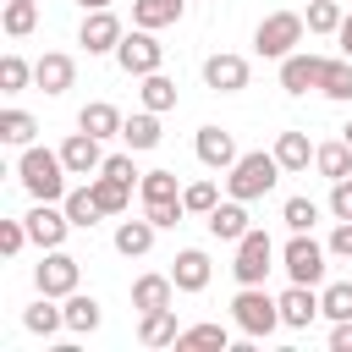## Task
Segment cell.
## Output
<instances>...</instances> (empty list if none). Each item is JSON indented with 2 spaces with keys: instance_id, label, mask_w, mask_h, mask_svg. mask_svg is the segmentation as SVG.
I'll return each mask as SVG.
<instances>
[{
  "instance_id": "1f68e13d",
  "label": "cell",
  "mask_w": 352,
  "mask_h": 352,
  "mask_svg": "<svg viewBox=\"0 0 352 352\" xmlns=\"http://www.w3.org/2000/svg\"><path fill=\"white\" fill-rule=\"evenodd\" d=\"M60 204H66V214H72V226H82V231H88V226H94V220L104 214V209H99V198H94V187H77V192H66Z\"/></svg>"
},
{
  "instance_id": "74e56055",
  "label": "cell",
  "mask_w": 352,
  "mask_h": 352,
  "mask_svg": "<svg viewBox=\"0 0 352 352\" xmlns=\"http://www.w3.org/2000/svg\"><path fill=\"white\" fill-rule=\"evenodd\" d=\"M280 220H286L292 231H314V220H319V204H314V198H286Z\"/></svg>"
},
{
  "instance_id": "e0dca14e",
  "label": "cell",
  "mask_w": 352,
  "mask_h": 352,
  "mask_svg": "<svg viewBox=\"0 0 352 352\" xmlns=\"http://www.w3.org/2000/svg\"><path fill=\"white\" fill-rule=\"evenodd\" d=\"M204 220H209V231H214L220 242H242V236H248V209H242V198H231V204H214Z\"/></svg>"
},
{
  "instance_id": "c3c4849f",
  "label": "cell",
  "mask_w": 352,
  "mask_h": 352,
  "mask_svg": "<svg viewBox=\"0 0 352 352\" xmlns=\"http://www.w3.org/2000/svg\"><path fill=\"white\" fill-rule=\"evenodd\" d=\"M336 38H341V55L352 60V16H341V28H336Z\"/></svg>"
},
{
  "instance_id": "ac0fdd59",
  "label": "cell",
  "mask_w": 352,
  "mask_h": 352,
  "mask_svg": "<svg viewBox=\"0 0 352 352\" xmlns=\"http://www.w3.org/2000/svg\"><path fill=\"white\" fill-rule=\"evenodd\" d=\"M154 231H160V226H154L148 214H143V220H121V226H116V253L143 258V253L154 248Z\"/></svg>"
},
{
  "instance_id": "ab89813d",
  "label": "cell",
  "mask_w": 352,
  "mask_h": 352,
  "mask_svg": "<svg viewBox=\"0 0 352 352\" xmlns=\"http://www.w3.org/2000/svg\"><path fill=\"white\" fill-rule=\"evenodd\" d=\"M182 204H187V214H209L220 204V192H214V182H192V187H182Z\"/></svg>"
},
{
  "instance_id": "6da1fadb",
  "label": "cell",
  "mask_w": 352,
  "mask_h": 352,
  "mask_svg": "<svg viewBox=\"0 0 352 352\" xmlns=\"http://www.w3.org/2000/svg\"><path fill=\"white\" fill-rule=\"evenodd\" d=\"M16 176H22V187L33 192V198H44V204H60L66 198V160H60V148L50 154V148H22V160H16Z\"/></svg>"
},
{
  "instance_id": "277c9868",
  "label": "cell",
  "mask_w": 352,
  "mask_h": 352,
  "mask_svg": "<svg viewBox=\"0 0 352 352\" xmlns=\"http://www.w3.org/2000/svg\"><path fill=\"white\" fill-rule=\"evenodd\" d=\"M302 28H308V22H302L297 11H275V16H264V22H258L253 50H258V55H270V60H286V55L302 44Z\"/></svg>"
},
{
  "instance_id": "5b68a950",
  "label": "cell",
  "mask_w": 352,
  "mask_h": 352,
  "mask_svg": "<svg viewBox=\"0 0 352 352\" xmlns=\"http://www.w3.org/2000/svg\"><path fill=\"white\" fill-rule=\"evenodd\" d=\"M270 258H275V242H270V231L248 226V236L236 242V264H231V275H236L242 286H264V275H270Z\"/></svg>"
},
{
  "instance_id": "52a82bcc",
  "label": "cell",
  "mask_w": 352,
  "mask_h": 352,
  "mask_svg": "<svg viewBox=\"0 0 352 352\" xmlns=\"http://www.w3.org/2000/svg\"><path fill=\"white\" fill-rule=\"evenodd\" d=\"M286 275L292 280H302V286H319L324 280V248L308 236V231H292V242H286Z\"/></svg>"
},
{
  "instance_id": "f1b7e54d",
  "label": "cell",
  "mask_w": 352,
  "mask_h": 352,
  "mask_svg": "<svg viewBox=\"0 0 352 352\" xmlns=\"http://www.w3.org/2000/svg\"><path fill=\"white\" fill-rule=\"evenodd\" d=\"M319 94H324V99H352V60H346V55H341V60H324Z\"/></svg>"
},
{
  "instance_id": "83f0119b",
  "label": "cell",
  "mask_w": 352,
  "mask_h": 352,
  "mask_svg": "<svg viewBox=\"0 0 352 352\" xmlns=\"http://www.w3.org/2000/svg\"><path fill=\"white\" fill-rule=\"evenodd\" d=\"M99 302L94 297H82V292H72L66 297V330H77V336H88V330H99Z\"/></svg>"
},
{
  "instance_id": "9c48e42d",
  "label": "cell",
  "mask_w": 352,
  "mask_h": 352,
  "mask_svg": "<svg viewBox=\"0 0 352 352\" xmlns=\"http://www.w3.org/2000/svg\"><path fill=\"white\" fill-rule=\"evenodd\" d=\"M66 231H72V214H66V204L55 209V204H33V214H28V236L38 242V248H60L66 242Z\"/></svg>"
},
{
  "instance_id": "7a4b0ae2",
  "label": "cell",
  "mask_w": 352,
  "mask_h": 352,
  "mask_svg": "<svg viewBox=\"0 0 352 352\" xmlns=\"http://www.w3.org/2000/svg\"><path fill=\"white\" fill-rule=\"evenodd\" d=\"M275 182H280V160H275V148H270V154L258 148V154H242V160L231 165V176H226V192L248 204V198H264Z\"/></svg>"
},
{
  "instance_id": "b9f144b4",
  "label": "cell",
  "mask_w": 352,
  "mask_h": 352,
  "mask_svg": "<svg viewBox=\"0 0 352 352\" xmlns=\"http://www.w3.org/2000/svg\"><path fill=\"white\" fill-rule=\"evenodd\" d=\"M143 214L160 226V231H170V226H182V214H187V204L182 198H165V204H143Z\"/></svg>"
},
{
  "instance_id": "5bb4252c",
  "label": "cell",
  "mask_w": 352,
  "mask_h": 352,
  "mask_svg": "<svg viewBox=\"0 0 352 352\" xmlns=\"http://www.w3.org/2000/svg\"><path fill=\"white\" fill-rule=\"evenodd\" d=\"M314 314H319V297H314V286L292 280V286L280 292V324H292V330H308V324H314Z\"/></svg>"
},
{
  "instance_id": "ba28073f",
  "label": "cell",
  "mask_w": 352,
  "mask_h": 352,
  "mask_svg": "<svg viewBox=\"0 0 352 352\" xmlns=\"http://www.w3.org/2000/svg\"><path fill=\"white\" fill-rule=\"evenodd\" d=\"M33 280H38L44 297H72L77 292V258L60 253V248H44V264L33 270Z\"/></svg>"
},
{
  "instance_id": "30bf717a",
  "label": "cell",
  "mask_w": 352,
  "mask_h": 352,
  "mask_svg": "<svg viewBox=\"0 0 352 352\" xmlns=\"http://www.w3.org/2000/svg\"><path fill=\"white\" fill-rule=\"evenodd\" d=\"M204 82L214 94H242L248 88V60L242 55H209L204 60Z\"/></svg>"
},
{
  "instance_id": "d6986e66",
  "label": "cell",
  "mask_w": 352,
  "mask_h": 352,
  "mask_svg": "<svg viewBox=\"0 0 352 352\" xmlns=\"http://www.w3.org/2000/svg\"><path fill=\"white\" fill-rule=\"evenodd\" d=\"M170 280H176V292H204V286H209V258H204L198 248L176 253V264H170Z\"/></svg>"
},
{
  "instance_id": "7dc6e473",
  "label": "cell",
  "mask_w": 352,
  "mask_h": 352,
  "mask_svg": "<svg viewBox=\"0 0 352 352\" xmlns=\"http://www.w3.org/2000/svg\"><path fill=\"white\" fill-rule=\"evenodd\" d=\"M330 352H352V319H336V330H330Z\"/></svg>"
},
{
  "instance_id": "836d02e7",
  "label": "cell",
  "mask_w": 352,
  "mask_h": 352,
  "mask_svg": "<svg viewBox=\"0 0 352 352\" xmlns=\"http://www.w3.org/2000/svg\"><path fill=\"white\" fill-rule=\"evenodd\" d=\"M38 22V0H6V33L11 38H28Z\"/></svg>"
},
{
  "instance_id": "603a6c76",
  "label": "cell",
  "mask_w": 352,
  "mask_h": 352,
  "mask_svg": "<svg viewBox=\"0 0 352 352\" xmlns=\"http://www.w3.org/2000/svg\"><path fill=\"white\" fill-rule=\"evenodd\" d=\"M314 165H319V176H330V182L352 176V143H346V138H336V143H319V148H314Z\"/></svg>"
},
{
  "instance_id": "9a60e30c",
  "label": "cell",
  "mask_w": 352,
  "mask_h": 352,
  "mask_svg": "<svg viewBox=\"0 0 352 352\" xmlns=\"http://www.w3.org/2000/svg\"><path fill=\"white\" fill-rule=\"evenodd\" d=\"M72 77H77V60H72V55H60V50L38 55V66H33V82H38L44 94H66V88H72Z\"/></svg>"
},
{
  "instance_id": "f546056e",
  "label": "cell",
  "mask_w": 352,
  "mask_h": 352,
  "mask_svg": "<svg viewBox=\"0 0 352 352\" xmlns=\"http://www.w3.org/2000/svg\"><path fill=\"white\" fill-rule=\"evenodd\" d=\"M33 132H38V121H33L28 110H0V143L28 148V143H33Z\"/></svg>"
},
{
  "instance_id": "60d3db41",
  "label": "cell",
  "mask_w": 352,
  "mask_h": 352,
  "mask_svg": "<svg viewBox=\"0 0 352 352\" xmlns=\"http://www.w3.org/2000/svg\"><path fill=\"white\" fill-rule=\"evenodd\" d=\"M176 346H220V352H226V330H220V324H187V330L176 336Z\"/></svg>"
},
{
  "instance_id": "4dcf8cb0",
  "label": "cell",
  "mask_w": 352,
  "mask_h": 352,
  "mask_svg": "<svg viewBox=\"0 0 352 352\" xmlns=\"http://www.w3.org/2000/svg\"><path fill=\"white\" fill-rule=\"evenodd\" d=\"M138 94H143V110H176V82L160 77V72H148Z\"/></svg>"
},
{
  "instance_id": "cb8c5ba5",
  "label": "cell",
  "mask_w": 352,
  "mask_h": 352,
  "mask_svg": "<svg viewBox=\"0 0 352 352\" xmlns=\"http://www.w3.org/2000/svg\"><path fill=\"white\" fill-rule=\"evenodd\" d=\"M182 6H187V0H132V22L154 33V28H170V22L182 16Z\"/></svg>"
},
{
  "instance_id": "2e32d148",
  "label": "cell",
  "mask_w": 352,
  "mask_h": 352,
  "mask_svg": "<svg viewBox=\"0 0 352 352\" xmlns=\"http://www.w3.org/2000/svg\"><path fill=\"white\" fill-rule=\"evenodd\" d=\"M198 160H204L209 170H231L242 154H236L231 132H220V126H198Z\"/></svg>"
},
{
  "instance_id": "f35d334b",
  "label": "cell",
  "mask_w": 352,
  "mask_h": 352,
  "mask_svg": "<svg viewBox=\"0 0 352 352\" xmlns=\"http://www.w3.org/2000/svg\"><path fill=\"white\" fill-rule=\"evenodd\" d=\"M28 77H33V66H28L22 55H6V60H0V88H6V94H22Z\"/></svg>"
},
{
  "instance_id": "e575fe53",
  "label": "cell",
  "mask_w": 352,
  "mask_h": 352,
  "mask_svg": "<svg viewBox=\"0 0 352 352\" xmlns=\"http://www.w3.org/2000/svg\"><path fill=\"white\" fill-rule=\"evenodd\" d=\"M143 204H165V198H182L176 192V170H143Z\"/></svg>"
},
{
  "instance_id": "ee69618b",
  "label": "cell",
  "mask_w": 352,
  "mask_h": 352,
  "mask_svg": "<svg viewBox=\"0 0 352 352\" xmlns=\"http://www.w3.org/2000/svg\"><path fill=\"white\" fill-rule=\"evenodd\" d=\"M99 170H104V176H116V182H126V187H132V182H143V170L132 165V154H110Z\"/></svg>"
},
{
  "instance_id": "484cf974",
  "label": "cell",
  "mask_w": 352,
  "mask_h": 352,
  "mask_svg": "<svg viewBox=\"0 0 352 352\" xmlns=\"http://www.w3.org/2000/svg\"><path fill=\"white\" fill-rule=\"evenodd\" d=\"M275 160H280V170H308L314 148H308L302 132H280V138H275Z\"/></svg>"
},
{
  "instance_id": "d590c367",
  "label": "cell",
  "mask_w": 352,
  "mask_h": 352,
  "mask_svg": "<svg viewBox=\"0 0 352 352\" xmlns=\"http://www.w3.org/2000/svg\"><path fill=\"white\" fill-rule=\"evenodd\" d=\"M302 22H308V33H336L341 28V6L336 0H308V16Z\"/></svg>"
},
{
  "instance_id": "f6af8a7d",
  "label": "cell",
  "mask_w": 352,
  "mask_h": 352,
  "mask_svg": "<svg viewBox=\"0 0 352 352\" xmlns=\"http://www.w3.org/2000/svg\"><path fill=\"white\" fill-rule=\"evenodd\" d=\"M330 214H336V220H352V176H341V182L330 187Z\"/></svg>"
},
{
  "instance_id": "8fae6325",
  "label": "cell",
  "mask_w": 352,
  "mask_h": 352,
  "mask_svg": "<svg viewBox=\"0 0 352 352\" xmlns=\"http://www.w3.org/2000/svg\"><path fill=\"white\" fill-rule=\"evenodd\" d=\"M319 72H324V60H319V55L292 50V55L280 60V88H286V94H308V88H319Z\"/></svg>"
},
{
  "instance_id": "7c38bea8",
  "label": "cell",
  "mask_w": 352,
  "mask_h": 352,
  "mask_svg": "<svg viewBox=\"0 0 352 352\" xmlns=\"http://www.w3.org/2000/svg\"><path fill=\"white\" fill-rule=\"evenodd\" d=\"M77 44H82L88 55H104V50H116V44H121V22H116L110 11H88V16H82Z\"/></svg>"
},
{
  "instance_id": "681fc988",
  "label": "cell",
  "mask_w": 352,
  "mask_h": 352,
  "mask_svg": "<svg viewBox=\"0 0 352 352\" xmlns=\"http://www.w3.org/2000/svg\"><path fill=\"white\" fill-rule=\"evenodd\" d=\"M77 6H82V11H104L110 0H77Z\"/></svg>"
},
{
  "instance_id": "8992f818",
  "label": "cell",
  "mask_w": 352,
  "mask_h": 352,
  "mask_svg": "<svg viewBox=\"0 0 352 352\" xmlns=\"http://www.w3.org/2000/svg\"><path fill=\"white\" fill-rule=\"evenodd\" d=\"M116 60H121V72H126V77H148V72H160L165 50L154 44V33H148V28H138V33H121Z\"/></svg>"
},
{
  "instance_id": "4316f807",
  "label": "cell",
  "mask_w": 352,
  "mask_h": 352,
  "mask_svg": "<svg viewBox=\"0 0 352 352\" xmlns=\"http://www.w3.org/2000/svg\"><path fill=\"white\" fill-rule=\"evenodd\" d=\"M88 187H94V198H99V209H104V214H121V209H126V198H132V187H126V182H116V176H104V170H99V176H88Z\"/></svg>"
},
{
  "instance_id": "7bdbcfd3",
  "label": "cell",
  "mask_w": 352,
  "mask_h": 352,
  "mask_svg": "<svg viewBox=\"0 0 352 352\" xmlns=\"http://www.w3.org/2000/svg\"><path fill=\"white\" fill-rule=\"evenodd\" d=\"M22 242H33V236H28V220H0V253H6V258H16V253H22Z\"/></svg>"
},
{
  "instance_id": "d6a6232c",
  "label": "cell",
  "mask_w": 352,
  "mask_h": 352,
  "mask_svg": "<svg viewBox=\"0 0 352 352\" xmlns=\"http://www.w3.org/2000/svg\"><path fill=\"white\" fill-rule=\"evenodd\" d=\"M22 324H28L33 336H50V330H60V324H66V308H50V297L38 292V302L22 314Z\"/></svg>"
},
{
  "instance_id": "7402d4cb",
  "label": "cell",
  "mask_w": 352,
  "mask_h": 352,
  "mask_svg": "<svg viewBox=\"0 0 352 352\" xmlns=\"http://www.w3.org/2000/svg\"><path fill=\"white\" fill-rule=\"evenodd\" d=\"M77 126H82V132H94V138H121V110H116V104H104V99H94V104H82Z\"/></svg>"
},
{
  "instance_id": "4fadbf2b",
  "label": "cell",
  "mask_w": 352,
  "mask_h": 352,
  "mask_svg": "<svg viewBox=\"0 0 352 352\" xmlns=\"http://www.w3.org/2000/svg\"><path fill=\"white\" fill-rule=\"evenodd\" d=\"M60 160H66V170H72V176H88V170H99V165H104L99 138H94V132H82V126L60 143Z\"/></svg>"
},
{
  "instance_id": "d4e9b609",
  "label": "cell",
  "mask_w": 352,
  "mask_h": 352,
  "mask_svg": "<svg viewBox=\"0 0 352 352\" xmlns=\"http://www.w3.org/2000/svg\"><path fill=\"white\" fill-rule=\"evenodd\" d=\"M121 143H126V148H154V143H160V110L126 116V121H121Z\"/></svg>"
},
{
  "instance_id": "f907efd6",
  "label": "cell",
  "mask_w": 352,
  "mask_h": 352,
  "mask_svg": "<svg viewBox=\"0 0 352 352\" xmlns=\"http://www.w3.org/2000/svg\"><path fill=\"white\" fill-rule=\"evenodd\" d=\"M341 138H346V143H352V121H346V126H341Z\"/></svg>"
},
{
  "instance_id": "8d00e7d4",
  "label": "cell",
  "mask_w": 352,
  "mask_h": 352,
  "mask_svg": "<svg viewBox=\"0 0 352 352\" xmlns=\"http://www.w3.org/2000/svg\"><path fill=\"white\" fill-rule=\"evenodd\" d=\"M319 314H330V319H352V280H336V286H324V297H319Z\"/></svg>"
},
{
  "instance_id": "bcb514c9",
  "label": "cell",
  "mask_w": 352,
  "mask_h": 352,
  "mask_svg": "<svg viewBox=\"0 0 352 352\" xmlns=\"http://www.w3.org/2000/svg\"><path fill=\"white\" fill-rule=\"evenodd\" d=\"M330 253H336V258H352V220H341V226L330 231Z\"/></svg>"
},
{
  "instance_id": "44dd1931",
  "label": "cell",
  "mask_w": 352,
  "mask_h": 352,
  "mask_svg": "<svg viewBox=\"0 0 352 352\" xmlns=\"http://www.w3.org/2000/svg\"><path fill=\"white\" fill-rule=\"evenodd\" d=\"M176 336H182V330H176V314H170V308H148L143 324H138V341H143V346H176Z\"/></svg>"
},
{
  "instance_id": "ffe728a7",
  "label": "cell",
  "mask_w": 352,
  "mask_h": 352,
  "mask_svg": "<svg viewBox=\"0 0 352 352\" xmlns=\"http://www.w3.org/2000/svg\"><path fill=\"white\" fill-rule=\"evenodd\" d=\"M170 292H176V280L170 275H138L132 280V308H170Z\"/></svg>"
},
{
  "instance_id": "3957f363",
  "label": "cell",
  "mask_w": 352,
  "mask_h": 352,
  "mask_svg": "<svg viewBox=\"0 0 352 352\" xmlns=\"http://www.w3.org/2000/svg\"><path fill=\"white\" fill-rule=\"evenodd\" d=\"M231 319H236V330L242 336H270L275 324H280V297H270L264 286H242L236 297H231Z\"/></svg>"
}]
</instances>
